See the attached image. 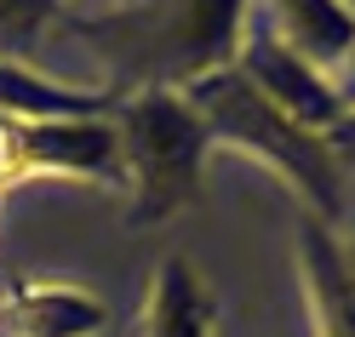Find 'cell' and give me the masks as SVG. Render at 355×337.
Wrapping results in <instances>:
<instances>
[{"label":"cell","instance_id":"6","mask_svg":"<svg viewBox=\"0 0 355 337\" xmlns=\"http://www.w3.org/2000/svg\"><path fill=\"white\" fill-rule=\"evenodd\" d=\"M121 92H86V86H58L24 63L0 57V120H103L115 115Z\"/></svg>","mask_w":355,"mask_h":337},{"label":"cell","instance_id":"8","mask_svg":"<svg viewBox=\"0 0 355 337\" xmlns=\"http://www.w3.org/2000/svg\"><path fill=\"white\" fill-rule=\"evenodd\" d=\"M212 291L189 257H161L144 298L138 337H212Z\"/></svg>","mask_w":355,"mask_h":337},{"label":"cell","instance_id":"3","mask_svg":"<svg viewBox=\"0 0 355 337\" xmlns=\"http://www.w3.org/2000/svg\"><path fill=\"white\" fill-rule=\"evenodd\" d=\"M241 17L247 0H149L109 17H75L69 29L126 52L132 75H149V86H184L235 63Z\"/></svg>","mask_w":355,"mask_h":337},{"label":"cell","instance_id":"9","mask_svg":"<svg viewBox=\"0 0 355 337\" xmlns=\"http://www.w3.org/2000/svg\"><path fill=\"white\" fill-rule=\"evenodd\" d=\"M46 12H52V0H0V40L29 35Z\"/></svg>","mask_w":355,"mask_h":337},{"label":"cell","instance_id":"12","mask_svg":"<svg viewBox=\"0 0 355 337\" xmlns=\"http://www.w3.org/2000/svg\"><path fill=\"white\" fill-rule=\"evenodd\" d=\"M344 246V240H338ZM344 268H349V286H355V235H349V246H344Z\"/></svg>","mask_w":355,"mask_h":337},{"label":"cell","instance_id":"10","mask_svg":"<svg viewBox=\"0 0 355 337\" xmlns=\"http://www.w3.org/2000/svg\"><path fill=\"white\" fill-rule=\"evenodd\" d=\"M327 149H332V161H338V166H355V109L327 131Z\"/></svg>","mask_w":355,"mask_h":337},{"label":"cell","instance_id":"1","mask_svg":"<svg viewBox=\"0 0 355 337\" xmlns=\"http://www.w3.org/2000/svg\"><path fill=\"white\" fill-rule=\"evenodd\" d=\"M178 92H184L189 109L207 120L212 143H235V149L258 154L263 166H275L286 183L304 194L309 217L338 223V212H344V194H338L344 166L332 161V149H327L321 131H309V126H298V120H286L281 109H275V103L263 98L247 75L235 69V63H230V69H212V75L184 80Z\"/></svg>","mask_w":355,"mask_h":337},{"label":"cell","instance_id":"11","mask_svg":"<svg viewBox=\"0 0 355 337\" xmlns=\"http://www.w3.org/2000/svg\"><path fill=\"white\" fill-rule=\"evenodd\" d=\"M332 86H338V98H344V103L355 109V52L344 57V69H338V75H332Z\"/></svg>","mask_w":355,"mask_h":337},{"label":"cell","instance_id":"7","mask_svg":"<svg viewBox=\"0 0 355 337\" xmlns=\"http://www.w3.org/2000/svg\"><path fill=\"white\" fill-rule=\"evenodd\" d=\"M275 29L281 46L321 75H338L355 52V12L344 0H275Z\"/></svg>","mask_w":355,"mask_h":337},{"label":"cell","instance_id":"4","mask_svg":"<svg viewBox=\"0 0 355 337\" xmlns=\"http://www.w3.org/2000/svg\"><path fill=\"white\" fill-rule=\"evenodd\" d=\"M235 69L247 75L286 120L321 131V138L349 115V103L338 98L332 75H321V69H309L304 57H293L270 24H252V29H247V40H241V52H235Z\"/></svg>","mask_w":355,"mask_h":337},{"label":"cell","instance_id":"2","mask_svg":"<svg viewBox=\"0 0 355 337\" xmlns=\"http://www.w3.org/2000/svg\"><path fill=\"white\" fill-rule=\"evenodd\" d=\"M109 126L121 143V183H132V223L138 229L166 223L189 200H201V166H207L212 131L178 86L121 92Z\"/></svg>","mask_w":355,"mask_h":337},{"label":"cell","instance_id":"5","mask_svg":"<svg viewBox=\"0 0 355 337\" xmlns=\"http://www.w3.org/2000/svg\"><path fill=\"white\" fill-rule=\"evenodd\" d=\"M6 326H17V337H92V331H103V303L80 286L12 280L6 286Z\"/></svg>","mask_w":355,"mask_h":337}]
</instances>
